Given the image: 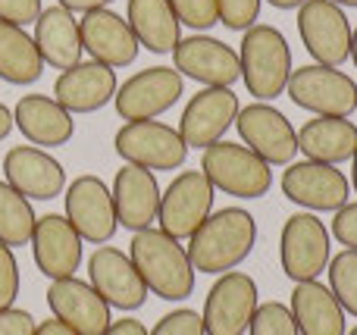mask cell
<instances>
[{
    "label": "cell",
    "mask_w": 357,
    "mask_h": 335,
    "mask_svg": "<svg viewBox=\"0 0 357 335\" xmlns=\"http://www.w3.org/2000/svg\"><path fill=\"white\" fill-rule=\"evenodd\" d=\"M129 257L142 273L151 295L163 301H185L195 292V267L188 260L185 244L167 235L163 229H142L132 232Z\"/></svg>",
    "instance_id": "2"
},
{
    "label": "cell",
    "mask_w": 357,
    "mask_h": 335,
    "mask_svg": "<svg viewBox=\"0 0 357 335\" xmlns=\"http://www.w3.org/2000/svg\"><path fill=\"white\" fill-rule=\"evenodd\" d=\"M248 335H301V332H298V323L291 317L289 304H282V301H264L254 311Z\"/></svg>",
    "instance_id": "32"
},
{
    "label": "cell",
    "mask_w": 357,
    "mask_h": 335,
    "mask_svg": "<svg viewBox=\"0 0 357 335\" xmlns=\"http://www.w3.org/2000/svg\"><path fill=\"white\" fill-rule=\"evenodd\" d=\"M298 150L317 163H339L351 160L357 150V125L345 116H317L298 129Z\"/></svg>",
    "instance_id": "27"
},
{
    "label": "cell",
    "mask_w": 357,
    "mask_h": 335,
    "mask_svg": "<svg viewBox=\"0 0 357 335\" xmlns=\"http://www.w3.org/2000/svg\"><path fill=\"white\" fill-rule=\"evenodd\" d=\"M41 0H0V19L13 25H35L41 16Z\"/></svg>",
    "instance_id": "37"
},
{
    "label": "cell",
    "mask_w": 357,
    "mask_h": 335,
    "mask_svg": "<svg viewBox=\"0 0 357 335\" xmlns=\"http://www.w3.org/2000/svg\"><path fill=\"white\" fill-rule=\"evenodd\" d=\"M238 110V94L232 88H201L185 104L182 119H178V135L188 144V150H204L222 141V135L235 125Z\"/></svg>",
    "instance_id": "16"
},
{
    "label": "cell",
    "mask_w": 357,
    "mask_h": 335,
    "mask_svg": "<svg viewBox=\"0 0 357 335\" xmlns=\"http://www.w3.org/2000/svg\"><path fill=\"white\" fill-rule=\"evenodd\" d=\"M38 323L29 311H19V307H6L0 311V335H35Z\"/></svg>",
    "instance_id": "39"
},
{
    "label": "cell",
    "mask_w": 357,
    "mask_h": 335,
    "mask_svg": "<svg viewBox=\"0 0 357 335\" xmlns=\"http://www.w3.org/2000/svg\"><path fill=\"white\" fill-rule=\"evenodd\" d=\"M79 35H82V50L88 56L110 69L132 66L138 60V38L126 16L113 10H91L79 19Z\"/></svg>",
    "instance_id": "21"
},
{
    "label": "cell",
    "mask_w": 357,
    "mask_h": 335,
    "mask_svg": "<svg viewBox=\"0 0 357 335\" xmlns=\"http://www.w3.org/2000/svg\"><path fill=\"white\" fill-rule=\"evenodd\" d=\"M333 3H339V6H357V0H333Z\"/></svg>",
    "instance_id": "47"
},
{
    "label": "cell",
    "mask_w": 357,
    "mask_h": 335,
    "mask_svg": "<svg viewBox=\"0 0 357 335\" xmlns=\"http://www.w3.org/2000/svg\"><path fill=\"white\" fill-rule=\"evenodd\" d=\"M88 282L98 288V295L116 311H138L148 301V286H144L142 273L135 270L132 257L126 251L113 248V244H100L91 257H88Z\"/></svg>",
    "instance_id": "17"
},
{
    "label": "cell",
    "mask_w": 357,
    "mask_h": 335,
    "mask_svg": "<svg viewBox=\"0 0 357 335\" xmlns=\"http://www.w3.org/2000/svg\"><path fill=\"white\" fill-rule=\"evenodd\" d=\"M16 295H19V263L13 248H6L0 242V311L16 304Z\"/></svg>",
    "instance_id": "36"
},
{
    "label": "cell",
    "mask_w": 357,
    "mask_h": 335,
    "mask_svg": "<svg viewBox=\"0 0 357 335\" xmlns=\"http://www.w3.org/2000/svg\"><path fill=\"white\" fill-rule=\"evenodd\" d=\"M116 69L98 60H82L73 69H63L54 81V100L69 113H98L116 98Z\"/></svg>",
    "instance_id": "22"
},
{
    "label": "cell",
    "mask_w": 357,
    "mask_h": 335,
    "mask_svg": "<svg viewBox=\"0 0 357 335\" xmlns=\"http://www.w3.org/2000/svg\"><path fill=\"white\" fill-rule=\"evenodd\" d=\"M216 188L207 182L201 169H185L160 192V207H157V223L167 235L191 238L197 226L213 213Z\"/></svg>",
    "instance_id": "9"
},
{
    "label": "cell",
    "mask_w": 357,
    "mask_h": 335,
    "mask_svg": "<svg viewBox=\"0 0 357 335\" xmlns=\"http://www.w3.org/2000/svg\"><path fill=\"white\" fill-rule=\"evenodd\" d=\"M238 60H241V81H245L248 94H254V100L270 104L285 91L291 75V47L279 29L264 22L251 25L241 35Z\"/></svg>",
    "instance_id": "3"
},
{
    "label": "cell",
    "mask_w": 357,
    "mask_h": 335,
    "mask_svg": "<svg viewBox=\"0 0 357 335\" xmlns=\"http://www.w3.org/2000/svg\"><path fill=\"white\" fill-rule=\"evenodd\" d=\"M35 44L41 54L44 66L54 69H73L75 63H82V35H79V19L69 10H63L60 3L44 6L41 16L35 22Z\"/></svg>",
    "instance_id": "25"
},
{
    "label": "cell",
    "mask_w": 357,
    "mask_h": 335,
    "mask_svg": "<svg viewBox=\"0 0 357 335\" xmlns=\"http://www.w3.org/2000/svg\"><path fill=\"white\" fill-rule=\"evenodd\" d=\"M113 150L132 166L144 169H178L188 157V144L182 141L178 129L160 123V119H138V123H126L123 129L113 135Z\"/></svg>",
    "instance_id": "7"
},
{
    "label": "cell",
    "mask_w": 357,
    "mask_h": 335,
    "mask_svg": "<svg viewBox=\"0 0 357 335\" xmlns=\"http://www.w3.org/2000/svg\"><path fill=\"white\" fill-rule=\"evenodd\" d=\"M260 304L257 282L241 270H229L210 286L204 301V332L207 335H245Z\"/></svg>",
    "instance_id": "10"
},
{
    "label": "cell",
    "mask_w": 357,
    "mask_h": 335,
    "mask_svg": "<svg viewBox=\"0 0 357 335\" xmlns=\"http://www.w3.org/2000/svg\"><path fill=\"white\" fill-rule=\"evenodd\" d=\"M260 0H216V19L229 31H248L257 25Z\"/></svg>",
    "instance_id": "33"
},
{
    "label": "cell",
    "mask_w": 357,
    "mask_h": 335,
    "mask_svg": "<svg viewBox=\"0 0 357 335\" xmlns=\"http://www.w3.org/2000/svg\"><path fill=\"white\" fill-rule=\"evenodd\" d=\"M201 173L207 182L222 194L232 198H264L273 185V169L264 163L251 148L238 141H216L204 148L201 154Z\"/></svg>",
    "instance_id": "4"
},
{
    "label": "cell",
    "mask_w": 357,
    "mask_h": 335,
    "mask_svg": "<svg viewBox=\"0 0 357 335\" xmlns=\"http://www.w3.org/2000/svg\"><path fill=\"white\" fill-rule=\"evenodd\" d=\"M182 91H185V79L176 69L148 66L116 88L113 107H116L119 119H126V123L157 119V116H163L169 107H176Z\"/></svg>",
    "instance_id": "13"
},
{
    "label": "cell",
    "mask_w": 357,
    "mask_h": 335,
    "mask_svg": "<svg viewBox=\"0 0 357 335\" xmlns=\"http://www.w3.org/2000/svg\"><path fill=\"white\" fill-rule=\"evenodd\" d=\"M35 335H79L75 329H69L63 320H44V323H38V329H35Z\"/></svg>",
    "instance_id": "42"
},
{
    "label": "cell",
    "mask_w": 357,
    "mask_h": 335,
    "mask_svg": "<svg viewBox=\"0 0 357 335\" xmlns=\"http://www.w3.org/2000/svg\"><path fill=\"white\" fill-rule=\"evenodd\" d=\"M3 182L29 201H54L66 192V169L35 144H16L3 154Z\"/></svg>",
    "instance_id": "18"
},
{
    "label": "cell",
    "mask_w": 357,
    "mask_h": 335,
    "mask_svg": "<svg viewBox=\"0 0 357 335\" xmlns=\"http://www.w3.org/2000/svg\"><path fill=\"white\" fill-rule=\"evenodd\" d=\"M47 307L56 320L75 329L79 335H100L113 323V307L98 295V288L85 279H50Z\"/></svg>",
    "instance_id": "19"
},
{
    "label": "cell",
    "mask_w": 357,
    "mask_h": 335,
    "mask_svg": "<svg viewBox=\"0 0 357 335\" xmlns=\"http://www.w3.org/2000/svg\"><path fill=\"white\" fill-rule=\"evenodd\" d=\"M13 110L6 104H0V141H6L10 138V132H13Z\"/></svg>",
    "instance_id": "43"
},
{
    "label": "cell",
    "mask_w": 357,
    "mask_h": 335,
    "mask_svg": "<svg viewBox=\"0 0 357 335\" xmlns=\"http://www.w3.org/2000/svg\"><path fill=\"white\" fill-rule=\"evenodd\" d=\"M329 229L317 213H291L279 235V263L282 273L295 282H314L329 267Z\"/></svg>",
    "instance_id": "6"
},
{
    "label": "cell",
    "mask_w": 357,
    "mask_h": 335,
    "mask_svg": "<svg viewBox=\"0 0 357 335\" xmlns=\"http://www.w3.org/2000/svg\"><path fill=\"white\" fill-rule=\"evenodd\" d=\"M270 6H276V10H295V6H301L304 0H266Z\"/></svg>",
    "instance_id": "44"
},
{
    "label": "cell",
    "mask_w": 357,
    "mask_h": 335,
    "mask_svg": "<svg viewBox=\"0 0 357 335\" xmlns=\"http://www.w3.org/2000/svg\"><path fill=\"white\" fill-rule=\"evenodd\" d=\"M298 35L320 66L339 69L351 56V22L333 0H304L298 6Z\"/></svg>",
    "instance_id": "8"
},
{
    "label": "cell",
    "mask_w": 357,
    "mask_h": 335,
    "mask_svg": "<svg viewBox=\"0 0 357 335\" xmlns=\"http://www.w3.org/2000/svg\"><path fill=\"white\" fill-rule=\"evenodd\" d=\"M126 22L132 25L138 44L151 54H173V47L182 41V25L169 0H129Z\"/></svg>",
    "instance_id": "28"
},
{
    "label": "cell",
    "mask_w": 357,
    "mask_h": 335,
    "mask_svg": "<svg viewBox=\"0 0 357 335\" xmlns=\"http://www.w3.org/2000/svg\"><path fill=\"white\" fill-rule=\"evenodd\" d=\"M235 129L245 148H251L270 166H289L298 154V132L282 110L273 104L254 100L241 107L235 116Z\"/></svg>",
    "instance_id": "11"
},
{
    "label": "cell",
    "mask_w": 357,
    "mask_h": 335,
    "mask_svg": "<svg viewBox=\"0 0 357 335\" xmlns=\"http://www.w3.org/2000/svg\"><path fill=\"white\" fill-rule=\"evenodd\" d=\"M148 335H207V332H204L201 313H195L191 307H178V311L157 320Z\"/></svg>",
    "instance_id": "35"
},
{
    "label": "cell",
    "mask_w": 357,
    "mask_h": 335,
    "mask_svg": "<svg viewBox=\"0 0 357 335\" xmlns=\"http://www.w3.org/2000/svg\"><path fill=\"white\" fill-rule=\"evenodd\" d=\"M329 292L335 295V301L342 304V311L357 317V251H339L335 257H329Z\"/></svg>",
    "instance_id": "31"
},
{
    "label": "cell",
    "mask_w": 357,
    "mask_h": 335,
    "mask_svg": "<svg viewBox=\"0 0 357 335\" xmlns=\"http://www.w3.org/2000/svg\"><path fill=\"white\" fill-rule=\"evenodd\" d=\"M113 207H116L119 226L129 232L151 229L160 207V182L151 169L126 163L113 179Z\"/></svg>",
    "instance_id": "23"
},
{
    "label": "cell",
    "mask_w": 357,
    "mask_h": 335,
    "mask_svg": "<svg viewBox=\"0 0 357 335\" xmlns=\"http://www.w3.org/2000/svg\"><path fill=\"white\" fill-rule=\"evenodd\" d=\"M289 91L291 104L301 110H310L314 116H351L357 110V85L351 75L342 69L320 66V63H307L301 69H291L289 75Z\"/></svg>",
    "instance_id": "5"
},
{
    "label": "cell",
    "mask_w": 357,
    "mask_h": 335,
    "mask_svg": "<svg viewBox=\"0 0 357 335\" xmlns=\"http://www.w3.org/2000/svg\"><path fill=\"white\" fill-rule=\"evenodd\" d=\"M173 69L204 88H232L241 79V60L232 44L210 35H188L173 47Z\"/></svg>",
    "instance_id": "12"
},
{
    "label": "cell",
    "mask_w": 357,
    "mask_h": 335,
    "mask_svg": "<svg viewBox=\"0 0 357 335\" xmlns=\"http://www.w3.org/2000/svg\"><path fill=\"white\" fill-rule=\"evenodd\" d=\"M44 72L38 44L22 25L0 19V79L10 85H35Z\"/></svg>",
    "instance_id": "29"
},
{
    "label": "cell",
    "mask_w": 357,
    "mask_h": 335,
    "mask_svg": "<svg viewBox=\"0 0 357 335\" xmlns=\"http://www.w3.org/2000/svg\"><path fill=\"white\" fill-rule=\"evenodd\" d=\"M351 60H354V66H357V25L351 29Z\"/></svg>",
    "instance_id": "45"
},
{
    "label": "cell",
    "mask_w": 357,
    "mask_h": 335,
    "mask_svg": "<svg viewBox=\"0 0 357 335\" xmlns=\"http://www.w3.org/2000/svg\"><path fill=\"white\" fill-rule=\"evenodd\" d=\"M35 210L31 201L22 198L13 185L0 179V242L6 248H22L31 242V229H35Z\"/></svg>",
    "instance_id": "30"
},
{
    "label": "cell",
    "mask_w": 357,
    "mask_h": 335,
    "mask_svg": "<svg viewBox=\"0 0 357 335\" xmlns=\"http://www.w3.org/2000/svg\"><path fill=\"white\" fill-rule=\"evenodd\" d=\"M31 257L47 279H66L82 267V235L73 229L66 213H44L31 229Z\"/></svg>",
    "instance_id": "20"
},
{
    "label": "cell",
    "mask_w": 357,
    "mask_h": 335,
    "mask_svg": "<svg viewBox=\"0 0 357 335\" xmlns=\"http://www.w3.org/2000/svg\"><path fill=\"white\" fill-rule=\"evenodd\" d=\"M100 335H148V329L142 326V320H132V317H123V320H113Z\"/></svg>",
    "instance_id": "40"
},
{
    "label": "cell",
    "mask_w": 357,
    "mask_h": 335,
    "mask_svg": "<svg viewBox=\"0 0 357 335\" xmlns=\"http://www.w3.org/2000/svg\"><path fill=\"white\" fill-rule=\"evenodd\" d=\"M351 185H354V192H357V150H354V157H351Z\"/></svg>",
    "instance_id": "46"
},
{
    "label": "cell",
    "mask_w": 357,
    "mask_h": 335,
    "mask_svg": "<svg viewBox=\"0 0 357 335\" xmlns=\"http://www.w3.org/2000/svg\"><path fill=\"white\" fill-rule=\"evenodd\" d=\"M289 311L301 335H348L345 311L323 282H295Z\"/></svg>",
    "instance_id": "26"
},
{
    "label": "cell",
    "mask_w": 357,
    "mask_h": 335,
    "mask_svg": "<svg viewBox=\"0 0 357 335\" xmlns=\"http://www.w3.org/2000/svg\"><path fill=\"white\" fill-rule=\"evenodd\" d=\"M66 204V219L82 235V242L107 244L119 229L116 207H113V192L98 176H79L66 185L63 194Z\"/></svg>",
    "instance_id": "14"
},
{
    "label": "cell",
    "mask_w": 357,
    "mask_h": 335,
    "mask_svg": "<svg viewBox=\"0 0 357 335\" xmlns=\"http://www.w3.org/2000/svg\"><path fill=\"white\" fill-rule=\"evenodd\" d=\"M348 335H357V326H354V329H351V332H348Z\"/></svg>",
    "instance_id": "48"
},
{
    "label": "cell",
    "mask_w": 357,
    "mask_h": 335,
    "mask_svg": "<svg viewBox=\"0 0 357 335\" xmlns=\"http://www.w3.org/2000/svg\"><path fill=\"white\" fill-rule=\"evenodd\" d=\"M56 3L69 13H91V10H107L113 0H56Z\"/></svg>",
    "instance_id": "41"
},
{
    "label": "cell",
    "mask_w": 357,
    "mask_h": 335,
    "mask_svg": "<svg viewBox=\"0 0 357 335\" xmlns=\"http://www.w3.org/2000/svg\"><path fill=\"white\" fill-rule=\"evenodd\" d=\"M333 235L348 251H357V204H345L333 217Z\"/></svg>",
    "instance_id": "38"
},
{
    "label": "cell",
    "mask_w": 357,
    "mask_h": 335,
    "mask_svg": "<svg viewBox=\"0 0 357 335\" xmlns=\"http://www.w3.org/2000/svg\"><path fill=\"white\" fill-rule=\"evenodd\" d=\"M282 194L291 204L304 207L310 213H335L339 207L348 204V185L345 173L339 166L317 160H301L289 163V169L282 173Z\"/></svg>",
    "instance_id": "15"
},
{
    "label": "cell",
    "mask_w": 357,
    "mask_h": 335,
    "mask_svg": "<svg viewBox=\"0 0 357 335\" xmlns=\"http://www.w3.org/2000/svg\"><path fill=\"white\" fill-rule=\"evenodd\" d=\"M16 129L35 148H63L75 135V119L66 107H60L47 94H25L13 110Z\"/></svg>",
    "instance_id": "24"
},
{
    "label": "cell",
    "mask_w": 357,
    "mask_h": 335,
    "mask_svg": "<svg viewBox=\"0 0 357 335\" xmlns=\"http://www.w3.org/2000/svg\"><path fill=\"white\" fill-rule=\"evenodd\" d=\"M178 25H188L195 31L213 29L220 19H216V0H169Z\"/></svg>",
    "instance_id": "34"
},
{
    "label": "cell",
    "mask_w": 357,
    "mask_h": 335,
    "mask_svg": "<svg viewBox=\"0 0 357 335\" xmlns=\"http://www.w3.org/2000/svg\"><path fill=\"white\" fill-rule=\"evenodd\" d=\"M257 244V223L241 207H222L213 210L197 232L188 238V260L195 273L222 276L248 260Z\"/></svg>",
    "instance_id": "1"
}]
</instances>
